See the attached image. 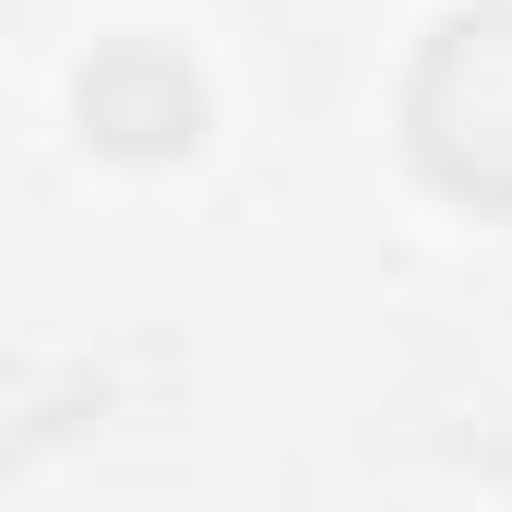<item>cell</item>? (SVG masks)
<instances>
[{"label":"cell","mask_w":512,"mask_h":512,"mask_svg":"<svg viewBox=\"0 0 512 512\" xmlns=\"http://www.w3.org/2000/svg\"><path fill=\"white\" fill-rule=\"evenodd\" d=\"M393 131L441 203L512 215V0H453L417 36V60L393 84Z\"/></svg>","instance_id":"obj_1"},{"label":"cell","mask_w":512,"mask_h":512,"mask_svg":"<svg viewBox=\"0 0 512 512\" xmlns=\"http://www.w3.org/2000/svg\"><path fill=\"white\" fill-rule=\"evenodd\" d=\"M72 120L96 155H191L203 131H215V84L167 48V36H108L84 72H72Z\"/></svg>","instance_id":"obj_2"}]
</instances>
